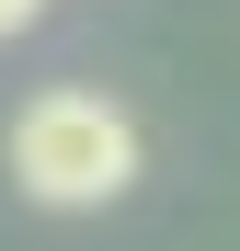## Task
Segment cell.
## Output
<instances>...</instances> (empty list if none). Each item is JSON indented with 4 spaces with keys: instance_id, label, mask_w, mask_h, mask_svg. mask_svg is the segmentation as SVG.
<instances>
[{
    "instance_id": "1",
    "label": "cell",
    "mask_w": 240,
    "mask_h": 251,
    "mask_svg": "<svg viewBox=\"0 0 240 251\" xmlns=\"http://www.w3.org/2000/svg\"><path fill=\"white\" fill-rule=\"evenodd\" d=\"M12 183L34 205H114L137 183V114L103 92H34L12 114Z\"/></svg>"
},
{
    "instance_id": "2",
    "label": "cell",
    "mask_w": 240,
    "mask_h": 251,
    "mask_svg": "<svg viewBox=\"0 0 240 251\" xmlns=\"http://www.w3.org/2000/svg\"><path fill=\"white\" fill-rule=\"evenodd\" d=\"M34 12H46V0H0V34H23V23H34Z\"/></svg>"
}]
</instances>
